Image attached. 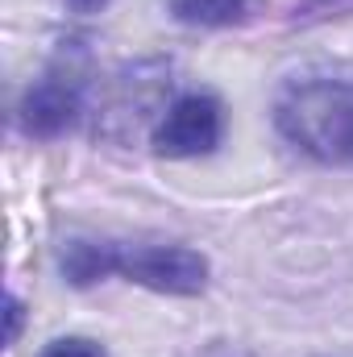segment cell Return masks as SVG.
<instances>
[{"mask_svg": "<svg viewBox=\"0 0 353 357\" xmlns=\"http://www.w3.org/2000/svg\"><path fill=\"white\" fill-rule=\"evenodd\" d=\"M88 75L91 67H88L84 42H63V50L46 63V71L21 96V108H17L21 129L29 137H59L84 112Z\"/></svg>", "mask_w": 353, "mask_h": 357, "instance_id": "cell-3", "label": "cell"}, {"mask_svg": "<svg viewBox=\"0 0 353 357\" xmlns=\"http://www.w3.org/2000/svg\"><path fill=\"white\" fill-rule=\"evenodd\" d=\"M278 133L316 162L353 167V84L350 79H295L274 100Z\"/></svg>", "mask_w": 353, "mask_h": 357, "instance_id": "cell-2", "label": "cell"}, {"mask_svg": "<svg viewBox=\"0 0 353 357\" xmlns=\"http://www.w3.org/2000/svg\"><path fill=\"white\" fill-rule=\"evenodd\" d=\"M59 266L71 287H91L108 274H121L125 282L150 287L158 295H200L208 287V258L187 245H121L71 237L59 254Z\"/></svg>", "mask_w": 353, "mask_h": 357, "instance_id": "cell-1", "label": "cell"}, {"mask_svg": "<svg viewBox=\"0 0 353 357\" xmlns=\"http://www.w3.org/2000/svg\"><path fill=\"white\" fill-rule=\"evenodd\" d=\"M38 357H104V349L96 341H88V337H59V341H50Z\"/></svg>", "mask_w": 353, "mask_h": 357, "instance_id": "cell-7", "label": "cell"}, {"mask_svg": "<svg viewBox=\"0 0 353 357\" xmlns=\"http://www.w3.org/2000/svg\"><path fill=\"white\" fill-rule=\"evenodd\" d=\"M225 137V108L216 96L208 91H187L167 104V112L158 116L150 142L163 158H200L212 154Z\"/></svg>", "mask_w": 353, "mask_h": 357, "instance_id": "cell-4", "label": "cell"}, {"mask_svg": "<svg viewBox=\"0 0 353 357\" xmlns=\"http://www.w3.org/2000/svg\"><path fill=\"white\" fill-rule=\"evenodd\" d=\"M112 0H67V8L71 13H80V17H91V13H104Z\"/></svg>", "mask_w": 353, "mask_h": 357, "instance_id": "cell-9", "label": "cell"}, {"mask_svg": "<svg viewBox=\"0 0 353 357\" xmlns=\"http://www.w3.org/2000/svg\"><path fill=\"white\" fill-rule=\"evenodd\" d=\"M246 13H250V0H171V17L183 25H200V29L237 25Z\"/></svg>", "mask_w": 353, "mask_h": 357, "instance_id": "cell-5", "label": "cell"}, {"mask_svg": "<svg viewBox=\"0 0 353 357\" xmlns=\"http://www.w3.org/2000/svg\"><path fill=\"white\" fill-rule=\"evenodd\" d=\"M345 13H353V0H303V4H295L291 25H316V21L345 17Z\"/></svg>", "mask_w": 353, "mask_h": 357, "instance_id": "cell-6", "label": "cell"}, {"mask_svg": "<svg viewBox=\"0 0 353 357\" xmlns=\"http://www.w3.org/2000/svg\"><path fill=\"white\" fill-rule=\"evenodd\" d=\"M21 320H25V307H21L17 295H8V345H17V337H21Z\"/></svg>", "mask_w": 353, "mask_h": 357, "instance_id": "cell-8", "label": "cell"}]
</instances>
